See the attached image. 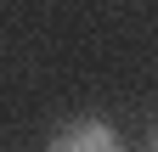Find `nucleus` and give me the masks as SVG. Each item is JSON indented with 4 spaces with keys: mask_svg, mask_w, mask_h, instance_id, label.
Listing matches in <instances>:
<instances>
[{
    "mask_svg": "<svg viewBox=\"0 0 158 152\" xmlns=\"http://www.w3.org/2000/svg\"><path fill=\"white\" fill-rule=\"evenodd\" d=\"M51 152H124L118 146V135L107 124H96V118H73L62 135L51 141Z\"/></svg>",
    "mask_w": 158,
    "mask_h": 152,
    "instance_id": "f257e3e1",
    "label": "nucleus"
}]
</instances>
